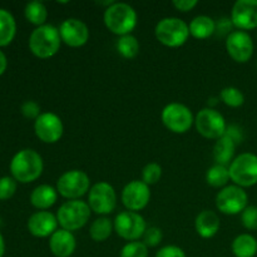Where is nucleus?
Masks as SVG:
<instances>
[{"label":"nucleus","mask_w":257,"mask_h":257,"mask_svg":"<svg viewBox=\"0 0 257 257\" xmlns=\"http://www.w3.org/2000/svg\"><path fill=\"white\" fill-rule=\"evenodd\" d=\"M43 170L44 163L42 156L32 148L20 150L10 161L12 177L20 183L34 182L42 176Z\"/></svg>","instance_id":"nucleus-1"},{"label":"nucleus","mask_w":257,"mask_h":257,"mask_svg":"<svg viewBox=\"0 0 257 257\" xmlns=\"http://www.w3.org/2000/svg\"><path fill=\"white\" fill-rule=\"evenodd\" d=\"M103 20L109 32L113 34L128 35L137 27L138 17L136 10L127 3H115L105 9Z\"/></svg>","instance_id":"nucleus-2"},{"label":"nucleus","mask_w":257,"mask_h":257,"mask_svg":"<svg viewBox=\"0 0 257 257\" xmlns=\"http://www.w3.org/2000/svg\"><path fill=\"white\" fill-rule=\"evenodd\" d=\"M62 39L59 29L52 24L37 27L29 37V49L40 59L52 58L59 52Z\"/></svg>","instance_id":"nucleus-3"},{"label":"nucleus","mask_w":257,"mask_h":257,"mask_svg":"<svg viewBox=\"0 0 257 257\" xmlns=\"http://www.w3.org/2000/svg\"><path fill=\"white\" fill-rule=\"evenodd\" d=\"M155 35L161 44L170 48L182 47L190 37L187 23L180 18H163L155 28Z\"/></svg>","instance_id":"nucleus-4"},{"label":"nucleus","mask_w":257,"mask_h":257,"mask_svg":"<svg viewBox=\"0 0 257 257\" xmlns=\"http://www.w3.org/2000/svg\"><path fill=\"white\" fill-rule=\"evenodd\" d=\"M90 207L88 202L82 200L67 201L57 212L58 223L60 228L73 232L80 230L88 223L90 217Z\"/></svg>","instance_id":"nucleus-5"},{"label":"nucleus","mask_w":257,"mask_h":257,"mask_svg":"<svg viewBox=\"0 0 257 257\" xmlns=\"http://www.w3.org/2000/svg\"><path fill=\"white\" fill-rule=\"evenodd\" d=\"M230 180L241 188L257 185V156L246 152L233 158L228 167Z\"/></svg>","instance_id":"nucleus-6"},{"label":"nucleus","mask_w":257,"mask_h":257,"mask_svg":"<svg viewBox=\"0 0 257 257\" xmlns=\"http://www.w3.org/2000/svg\"><path fill=\"white\" fill-rule=\"evenodd\" d=\"M90 190V178L84 171L70 170L57 181V191L67 200H79Z\"/></svg>","instance_id":"nucleus-7"},{"label":"nucleus","mask_w":257,"mask_h":257,"mask_svg":"<svg viewBox=\"0 0 257 257\" xmlns=\"http://www.w3.org/2000/svg\"><path fill=\"white\" fill-rule=\"evenodd\" d=\"M161 119L168 131L177 135L188 132L195 124V117L190 108L177 102L170 103L163 108Z\"/></svg>","instance_id":"nucleus-8"},{"label":"nucleus","mask_w":257,"mask_h":257,"mask_svg":"<svg viewBox=\"0 0 257 257\" xmlns=\"http://www.w3.org/2000/svg\"><path fill=\"white\" fill-rule=\"evenodd\" d=\"M195 127L202 137L217 141L218 138L225 136L227 124L223 115L218 110L207 107L196 114Z\"/></svg>","instance_id":"nucleus-9"},{"label":"nucleus","mask_w":257,"mask_h":257,"mask_svg":"<svg viewBox=\"0 0 257 257\" xmlns=\"http://www.w3.org/2000/svg\"><path fill=\"white\" fill-rule=\"evenodd\" d=\"M113 225L115 233L130 242L140 240L147 230V223L143 216L133 211H123L118 213L113 221Z\"/></svg>","instance_id":"nucleus-10"},{"label":"nucleus","mask_w":257,"mask_h":257,"mask_svg":"<svg viewBox=\"0 0 257 257\" xmlns=\"http://www.w3.org/2000/svg\"><path fill=\"white\" fill-rule=\"evenodd\" d=\"M88 205L97 215H109L117 206V193L108 182H97L88 193Z\"/></svg>","instance_id":"nucleus-11"},{"label":"nucleus","mask_w":257,"mask_h":257,"mask_svg":"<svg viewBox=\"0 0 257 257\" xmlns=\"http://www.w3.org/2000/svg\"><path fill=\"white\" fill-rule=\"evenodd\" d=\"M247 201L248 196L243 188L236 185L226 186L216 196V207L223 215H238L247 207Z\"/></svg>","instance_id":"nucleus-12"},{"label":"nucleus","mask_w":257,"mask_h":257,"mask_svg":"<svg viewBox=\"0 0 257 257\" xmlns=\"http://www.w3.org/2000/svg\"><path fill=\"white\" fill-rule=\"evenodd\" d=\"M34 132L42 142L52 145L62 138L64 125L59 115L52 112H45L34 120Z\"/></svg>","instance_id":"nucleus-13"},{"label":"nucleus","mask_w":257,"mask_h":257,"mask_svg":"<svg viewBox=\"0 0 257 257\" xmlns=\"http://www.w3.org/2000/svg\"><path fill=\"white\" fill-rule=\"evenodd\" d=\"M123 205L127 208V211H138L147 207L151 200V190L150 186L146 185L143 181H131L130 183L123 187L122 195H120Z\"/></svg>","instance_id":"nucleus-14"},{"label":"nucleus","mask_w":257,"mask_h":257,"mask_svg":"<svg viewBox=\"0 0 257 257\" xmlns=\"http://www.w3.org/2000/svg\"><path fill=\"white\" fill-rule=\"evenodd\" d=\"M226 50L235 62L247 63L253 54L252 38L242 30H233L226 38Z\"/></svg>","instance_id":"nucleus-15"},{"label":"nucleus","mask_w":257,"mask_h":257,"mask_svg":"<svg viewBox=\"0 0 257 257\" xmlns=\"http://www.w3.org/2000/svg\"><path fill=\"white\" fill-rule=\"evenodd\" d=\"M59 29L62 43L72 48L83 47L89 40V29L87 24L77 18H69L62 22Z\"/></svg>","instance_id":"nucleus-16"},{"label":"nucleus","mask_w":257,"mask_h":257,"mask_svg":"<svg viewBox=\"0 0 257 257\" xmlns=\"http://www.w3.org/2000/svg\"><path fill=\"white\" fill-rule=\"evenodd\" d=\"M233 27L238 30H252L257 28V0H237L231 12Z\"/></svg>","instance_id":"nucleus-17"},{"label":"nucleus","mask_w":257,"mask_h":257,"mask_svg":"<svg viewBox=\"0 0 257 257\" xmlns=\"http://www.w3.org/2000/svg\"><path fill=\"white\" fill-rule=\"evenodd\" d=\"M58 218L49 211H38L28 220V230L35 237H49L58 230Z\"/></svg>","instance_id":"nucleus-18"},{"label":"nucleus","mask_w":257,"mask_h":257,"mask_svg":"<svg viewBox=\"0 0 257 257\" xmlns=\"http://www.w3.org/2000/svg\"><path fill=\"white\" fill-rule=\"evenodd\" d=\"M49 248L55 257H70L77 248V241L73 232L59 228L50 236Z\"/></svg>","instance_id":"nucleus-19"},{"label":"nucleus","mask_w":257,"mask_h":257,"mask_svg":"<svg viewBox=\"0 0 257 257\" xmlns=\"http://www.w3.org/2000/svg\"><path fill=\"white\" fill-rule=\"evenodd\" d=\"M220 226L221 222L217 213L210 210H205L198 213L195 221L196 232L202 238L213 237L220 230Z\"/></svg>","instance_id":"nucleus-20"},{"label":"nucleus","mask_w":257,"mask_h":257,"mask_svg":"<svg viewBox=\"0 0 257 257\" xmlns=\"http://www.w3.org/2000/svg\"><path fill=\"white\" fill-rule=\"evenodd\" d=\"M58 191L53 186L39 185L30 193V203L40 211L52 207L58 200Z\"/></svg>","instance_id":"nucleus-21"},{"label":"nucleus","mask_w":257,"mask_h":257,"mask_svg":"<svg viewBox=\"0 0 257 257\" xmlns=\"http://www.w3.org/2000/svg\"><path fill=\"white\" fill-rule=\"evenodd\" d=\"M235 150L236 145L227 136H222L221 138H218L213 146V160H215L216 165L227 167V165H230L233 161Z\"/></svg>","instance_id":"nucleus-22"},{"label":"nucleus","mask_w":257,"mask_h":257,"mask_svg":"<svg viewBox=\"0 0 257 257\" xmlns=\"http://www.w3.org/2000/svg\"><path fill=\"white\" fill-rule=\"evenodd\" d=\"M190 28V35H192L196 39H207L212 37L216 32V23L212 18L207 15H198L193 18L188 24Z\"/></svg>","instance_id":"nucleus-23"},{"label":"nucleus","mask_w":257,"mask_h":257,"mask_svg":"<svg viewBox=\"0 0 257 257\" xmlns=\"http://www.w3.org/2000/svg\"><path fill=\"white\" fill-rule=\"evenodd\" d=\"M231 248L236 257H255L257 253V240L250 233H241L232 241Z\"/></svg>","instance_id":"nucleus-24"},{"label":"nucleus","mask_w":257,"mask_h":257,"mask_svg":"<svg viewBox=\"0 0 257 257\" xmlns=\"http://www.w3.org/2000/svg\"><path fill=\"white\" fill-rule=\"evenodd\" d=\"M17 34V23L12 13L0 8V47L10 44Z\"/></svg>","instance_id":"nucleus-25"},{"label":"nucleus","mask_w":257,"mask_h":257,"mask_svg":"<svg viewBox=\"0 0 257 257\" xmlns=\"http://www.w3.org/2000/svg\"><path fill=\"white\" fill-rule=\"evenodd\" d=\"M114 225L108 217H99L92 222L89 227V236L95 242H103L112 235Z\"/></svg>","instance_id":"nucleus-26"},{"label":"nucleus","mask_w":257,"mask_h":257,"mask_svg":"<svg viewBox=\"0 0 257 257\" xmlns=\"http://www.w3.org/2000/svg\"><path fill=\"white\" fill-rule=\"evenodd\" d=\"M25 18L29 23L37 25V27H42V25L47 24L48 19V9L42 2H30L25 5L24 9Z\"/></svg>","instance_id":"nucleus-27"},{"label":"nucleus","mask_w":257,"mask_h":257,"mask_svg":"<svg viewBox=\"0 0 257 257\" xmlns=\"http://www.w3.org/2000/svg\"><path fill=\"white\" fill-rule=\"evenodd\" d=\"M230 181V172L228 167L221 165H215L210 167L206 172V182L211 187L223 188Z\"/></svg>","instance_id":"nucleus-28"},{"label":"nucleus","mask_w":257,"mask_h":257,"mask_svg":"<svg viewBox=\"0 0 257 257\" xmlns=\"http://www.w3.org/2000/svg\"><path fill=\"white\" fill-rule=\"evenodd\" d=\"M117 50L125 59H135L140 53V42L132 34L123 35L118 38Z\"/></svg>","instance_id":"nucleus-29"},{"label":"nucleus","mask_w":257,"mask_h":257,"mask_svg":"<svg viewBox=\"0 0 257 257\" xmlns=\"http://www.w3.org/2000/svg\"><path fill=\"white\" fill-rule=\"evenodd\" d=\"M220 99L225 103L227 107L238 108L245 103V95L238 88L236 87H225L220 93Z\"/></svg>","instance_id":"nucleus-30"},{"label":"nucleus","mask_w":257,"mask_h":257,"mask_svg":"<svg viewBox=\"0 0 257 257\" xmlns=\"http://www.w3.org/2000/svg\"><path fill=\"white\" fill-rule=\"evenodd\" d=\"M119 257H148V247L142 241H133L123 246Z\"/></svg>","instance_id":"nucleus-31"},{"label":"nucleus","mask_w":257,"mask_h":257,"mask_svg":"<svg viewBox=\"0 0 257 257\" xmlns=\"http://www.w3.org/2000/svg\"><path fill=\"white\" fill-rule=\"evenodd\" d=\"M162 177V167L158 163L151 162L142 170V181L146 185H156Z\"/></svg>","instance_id":"nucleus-32"},{"label":"nucleus","mask_w":257,"mask_h":257,"mask_svg":"<svg viewBox=\"0 0 257 257\" xmlns=\"http://www.w3.org/2000/svg\"><path fill=\"white\" fill-rule=\"evenodd\" d=\"M17 191V181L9 176L0 177V201L9 200Z\"/></svg>","instance_id":"nucleus-33"},{"label":"nucleus","mask_w":257,"mask_h":257,"mask_svg":"<svg viewBox=\"0 0 257 257\" xmlns=\"http://www.w3.org/2000/svg\"><path fill=\"white\" fill-rule=\"evenodd\" d=\"M143 241L147 247H156V246L160 245L162 242L163 233L162 230L160 227H156V226H152V227H147L145 235H143Z\"/></svg>","instance_id":"nucleus-34"},{"label":"nucleus","mask_w":257,"mask_h":257,"mask_svg":"<svg viewBox=\"0 0 257 257\" xmlns=\"http://www.w3.org/2000/svg\"><path fill=\"white\" fill-rule=\"evenodd\" d=\"M241 222L243 227L250 231L257 230V207L256 206H247L241 213Z\"/></svg>","instance_id":"nucleus-35"},{"label":"nucleus","mask_w":257,"mask_h":257,"mask_svg":"<svg viewBox=\"0 0 257 257\" xmlns=\"http://www.w3.org/2000/svg\"><path fill=\"white\" fill-rule=\"evenodd\" d=\"M20 110H22V114L25 118H28V119L35 120L42 114V112H40V105L37 102H34V100H27V102L23 103Z\"/></svg>","instance_id":"nucleus-36"},{"label":"nucleus","mask_w":257,"mask_h":257,"mask_svg":"<svg viewBox=\"0 0 257 257\" xmlns=\"http://www.w3.org/2000/svg\"><path fill=\"white\" fill-rule=\"evenodd\" d=\"M232 28H233V24L231 18H222V19H220L217 23H216L215 34L220 35V37H223V35H225V37L227 38L228 35L232 33Z\"/></svg>","instance_id":"nucleus-37"},{"label":"nucleus","mask_w":257,"mask_h":257,"mask_svg":"<svg viewBox=\"0 0 257 257\" xmlns=\"http://www.w3.org/2000/svg\"><path fill=\"white\" fill-rule=\"evenodd\" d=\"M156 257H186V253L178 246L168 245L160 248V251H157V253H156Z\"/></svg>","instance_id":"nucleus-38"},{"label":"nucleus","mask_w":257,"mask_h":257,"mask_svg":"<svg viewBox=\"0 0 257 257\" xmlns=\"http://www.w3.org/2000/svg\"><path fill=\"white\" fill-rule=\"evenodd\" d=\"M225 136H227V137L230 138V140L232 141V142L235 143L236 146L240 145V143H242V141H243L242 128H241L240 125H237V124L227 125V128H226V132H225Z\"/></svg>","instance_id":"nucleus-39"},{"label":"nucleus","mask_w":257,"mask_h":257,"mask_svg":"<svg viewBox=\"0 0 257 257\" xmlns=\"http://www.w3.org/2000/svg\"><path fill=\"white\" fill-rule=\"evenodd\" d=\"M197 0H175V2H172L173 7L182 13L191 12V10L197 7Z\"/></svg>","instance_id":"nucleus-40"},{"label":"nucleus","mask_w":257,"mask_h":257,"mask_svg":"<svg viewBox=\"0 0 257 257\" xmlns=\"http://www.w3.org/2000/svg\"><path fill=\"white\" fill-rule=\"evenodd\" d=\"M7 67H8L7 55L4 54L3 50H0V75L4 74V72L7 70Z\"/></svg>","instance_id":"nucleus-41"},{"label":"nucleus","mask_w":257,"mask_h":257,"mask_svg":"<svg viewBox=\"0 0 257 257\" xmlns=\"http://www.w3.org/2000/svg\"><path fill=\"white\" fill-rule=\"evenodd\" d=\"M4 252H5V241H4V237H3V235L0 233V257L4 256Z\"/></svg>","instance_id":"nucleus-42"}]
</instances>
